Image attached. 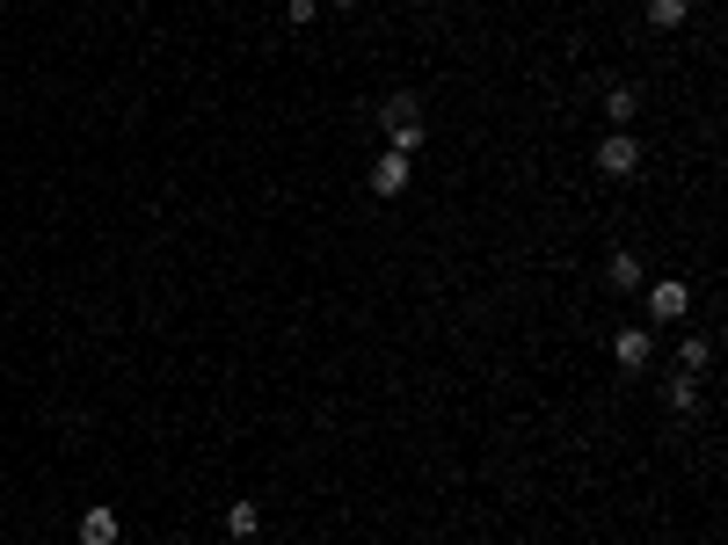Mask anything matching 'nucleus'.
Segmentation results:
<instances>
[{
  "instance_id": "1",
  "label": "nucleus",
  "mask_w": 728,
  "mask_h": 545,
  "mask_svg": "<svg viewBox=\"0 0 728 545\" xmlns=\"http://www.w3.org/2000/svg\"><path fill=\"white\" fill-rule=\"evenodd\" d=\"M379 124H387V153H423V139H430V124H423V96H387L379 102Z\"/></svg>"
},
{
  "instance_id": "2",
  "label": "nucleus",
  "mask_w": 728,
  "mask_h": 545,
  "mask_svg": "<svg viewBox=\"0 0 728 545\" xmlns=\"http://www.w3.org/2000/svg\"><path fill=\"white\" fill-rule=\"evenodd\" d=\"M685 313H692V284H685V277H655L649 284V320L655 328H678Z\"/></svg>"
},
{
  "instance_id": "3",
  "label": "nucleus",
  "mask_w": 728,
  "mask_h": 545,
  "mask_svg": "<svg viewBox=\"0 0 728 545\" xmlns=\"http://www.w3.org/2000/svg\"><path fill=\"white\" fill-rule=\"evenodd\" d=\"M612 364H619L627 379H641V371L655 364V334L649 328H619V334H612Z\"/></svg>"
},
{
  "instance_id": "4",
  "label": "nucleus",
  "mask_w": 728,
  "mask_h": 545,
  "mask_svg": "<svg viewBox=\"0 0 728 545\" xmlns=\"http://www.w3.org/2000/svg\"><path fill=\"white\" fill-rule=\"evenodd\" d=\"M598 167H605L612 182L641 175V139H633V131H605V145H598Z\"/></svg>"
},
{
  "instance_id": "5",
  "label": "nucleus",
  "mask_w": 728,
  "mask_h": 545,
  "mask_svg": "<svg viewBox=\"0 0 728 545\" xmlns=\"http://www.w3.org/2000/svg\"><path fill=\"white\" fill-rule=\"evenodd\" d=\"M409 175H415L409 153H379V161H372V197H401L409 190Z\"/></svg>"
},
{
  "instance_id": "6",
  "label": "nucleus",
  "mask_w": 728,
  "mask_h": 545,
  "mask_svg": "<svg viewBox=\"0 0 728 545\" xmlns=\"http://www.w3.org/2000/svg\"><path fill=\"white\" fill-rule=\"evenodd\" d=\"M117 538H124L117 509H80V545H117Z\"/></svg>"
},
{
  "instance_id": "7",
  "label": "nucleus",
  "mask_w": 728,
  "mask_h": 545,
  "mask_svg": "<svg viewBox=\"0 0 728 545\" xmlns=\"http://www.w3.org/2000/svg\"><path fill=\"white\" fill-rule=\"evenodd\" d=\"M605 284H612V291H641V284H649V269H641V255H627V248H619V255L605 262Z\"/></svg>"
},
{
  "instance_id": "8",
  "label": "nucleus",
  "mask_w": 728,
  "mask_h": 545,
  "mask_svg": "<svg viewBox=\"0 0 728 545\" xmlns=\"http://www.w3.org/2000/svg\"><path fill=\"white\" fill-rule=\"evenodd\" d=\"M706 364H714V342H706V334H685V342H678V371H685V379H700Z\"/></svg>"
},
{
  "instance_id": "9",
  "label": "nucleus",
  "mask_w": 728,
  "mask_h": 545,
  "mask_svg": "<svg viewBox=\"0 0 728 545\" xmlns=\"http://www.w3.org/2000/svg\"><path fill=\"white\" fill-rule=\"evenodd\" d=\"M663 401H670V415H700V379H685V371H678Z\"/></svg>"
},
{
  "instance_id": "10",
  "label": "nucleus",
  "mask_w": 728,
  "mask_h": 545,
  "mask_svg": "<svg viewBox=\"0 0 728 545\" xmlns=\"http://www.w3.org/2000/svg\"><path fill=\"white\" fill-rule=\"evenodd\" d=\"M633 110H641V96H633V88H612V96H605V117H612V131H627V124H633Z\"/></svg>"
},
{
  "instance_id": "11",
  "label": "nucleus",
  "mask_w": 728,
  "mask_h": 545,
  "mask_svg": "<svg viewBox=\"0 0 728 545\" xmlns=\"http://www.w3.org/2000/svg\"><path fill=\"white\" fill-rule=\"evenodd\" d=\"M226 531H234V538H255V531H263V509H255V502H234V509H226Z\"/></svg>"
},
{
  "instance_id": "12",
  "label": "nucleus",
  "mask_w": 728,
  "mask_h": 545,
  "mask_svg": "<svg viewBox=\"0 0 728 545\" xmlns=\"http://www.w3.org/2000/svg\"><path fill=\"white\" fill-rule=\"evenodd\" d=\"M685 15H692V0H649V23L655 29H685Z\"/></svg>"
},
{
  "instance_id": "13",
  "label": "nucleus",
  "mask_w": 728,
  "mask_h": 545,
  "mask_svg": "<svg viewBox=\"0 0 728 545\" xmlns=\"http://www.w3.org/2000/svg\"><path fill=\"white\" fill-rule=\"evenodd\" d=\"M314 15H321V0H285V23H291V29H306Z\"/></svg>"
},
{
  "instance_id": "14",
  "label": "nucleus",
  "mask_w": 728,
  "mask_h": 545,
  "mask_svg": "<svg viewBox=\"0 0 728 545\" xmlns=\"http://www.w3.org/2000/svg\"><path fill=\"white\" fill-rule=\"evenodd\" d=\"M336 8H357V0H336Z\"/></svg>"
}]
</instances>
